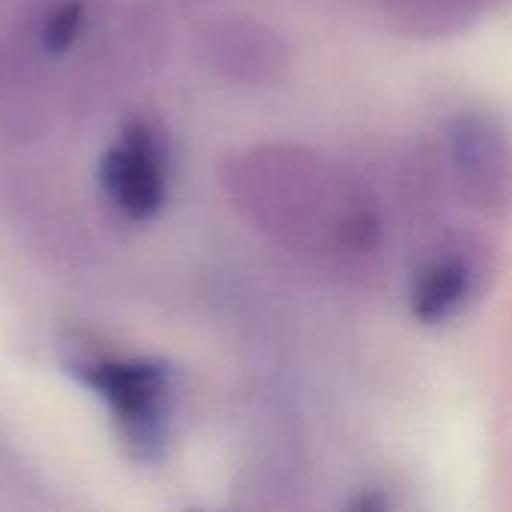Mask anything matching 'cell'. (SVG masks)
<instances>
[{
    "label": "cell",
    "instance_id": "277c9868",
    "mask_svg": "<svg viewBox=\"0 0 512 512\" xmlns=\"http://www.w3.org/2000/svg\"><path fill=\"white\" fill-rule=\"evenodd\" d=\"M495 264V249L486 237L471 231L444 237L411 276V318L420 327H444L456 321L486 294Z\"/></svg>",
    "mask_w": 512,
    "mask_h": 512
},
{
    "label": "cell",
    "instance_id": "5b68a950",
    "mask_svg": "<svg viewBox=\"0 0 512 512\" xmlns=\"http://www.w3.org/2000/svg\"><path fill=\"white\" fill-rule=\"evenodd\" d=\"M192 51L210 75L243 90L276 87L291 72L288 39L273 24L240 12L207 18L192 36Z\"/></svg>",
    "mask_w": 512,
    "mask_h": 512
},
{
    "label": "cell",
    "instance_id": "9c48e42d",
    "mask_svg": "<svg viewBox=\"0 0 512 512\" xmlns=\"http://www.w3.org/2000/svg\"><path fill=\"white\" fill-rule=\"evenodd\" d=\"M84 3L81 0H57L51 3L33 24V45L45 57H60L66 54L81 30H84Z\"/></svg>",
    "mask_w": 512,
    "mask_h": 512
},
{
    "label": "cell",
    "instance_id": "7a4b0ae2",
    "mask_svg": "<svg viewBox=\"0 0 512 512\" xmlns=\"http://www.w3.org/2000/svg\"><path fill=\"white\" fill-rule=\"evenodd\" d=\"M69 351V369L111 405L129 450L138 459H156L168 438L171 369L156 360H111L90 345H69Z\"/></svg>",
    "mask_w": 512,
    "mask_h": 512
},
{
    "label": "cell",
    "instance_id": "8992f818",
    "mask_svg": "<svg viewBox=\"0 0 512 512\" xmlns=\"http://www.w3.org/2000/svg\"><path fill=\"white\" fill-rule=\"evenodd\" d=\"M171 150L165 129L144 114L123 120L120 138L99 162V183L108 201L132 222L153 219L168 201Z\"/></svg>",
    "mask_w": 512,
    "mask_h": 512
},
{
    "label": "cell",
    "instance_id": "ba28073f",
    "mask_svg": "<svg viewBox=\"0 0 512 512\" xmlns=\"http://www.w3.org/2000/svg\"><path fill=\"white\" fill-rule=\"evenodd\" d=\"M42 123L45 105L39 102L24 63L0 42V129L12 135H30L33 129H42Z\"/></svg>",
    "mask_w": 512,
    "mask_h": 512
},
{
    "label": "cell",
    "instance_id": "8fae6325",
    "mask_svg": "<svg viewBox=\"0 0 512 512\" xmlns=\"http://www.w3.org/2000/svg\"><path fill=\"white\" fill-rule=\"evenodd\" d=\"M192 512H201V510H192Z\"/></svg>",
    "mask_w": 512,
    "mask_h": 512
},
{
    "label": "cell",
    "instance_id": "30bf717a",
    "mask_svg": "<svg viewBox=\"0 0 512 512\" xmlns=\"http://www.w3.org/2000/svg\"><path fill=\"white\" fill-rule=\"evenodd\" d=\"M345 512H396V510H393L390 495H384V492H378V489H366V492H360V495H354V498L348 501Z\"/></svg>",
    "mask_w": 512,
    "mask_h": 512
},
{
    "label": "cell",
    "instance_id": "6da1fadb",
    "mask_svg": "<svg viewBox=\"0 0 512 512\" xmlns=\"http://www.w3.org/2000/svg\"><path fill=\"white\" fill-rule=\"evenodd\" d=\"M237 210L282 249L363 273L384 249V210L354 171L303 144H261L225 165Z\"/></svg>",
    "mask_w": 512,
    "mask_h": 512
},
{
    "label": "cell",
    "instance_id": "3957f363",
    "mask_svg": "<svg viewBox=\"0 0 512 512\" xmlns=\"http://www.w3.org/2000/svg\"><path fill=\"white\" fill-rule=\"evenodd\" d=\"M450 183L465 207L501 219L512 210V135L489 111H456L444 126Z\"/></svg>",
    "mask_w": 512,
    "mask_h": 512
},
{
    "label": "cell",
    "instance_id": "52a82bcc",
    "mask_svg": "<svg viewBox=\"0 0 512 512\" xmlns=\"http://www.w3.org/2000/svg\"><path fill=\"white\" fill-rule=\"evenodd\" d=\"M396 30L414 39H447L480 21L495 0H381Z\"/></svg>",
    "mask_w": 512,
    "mask_h": 512
}]
</instances>
